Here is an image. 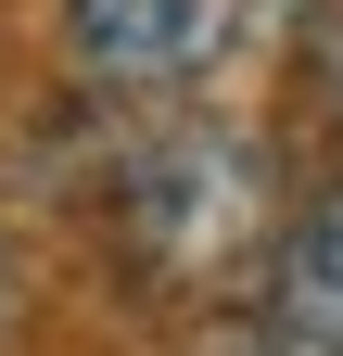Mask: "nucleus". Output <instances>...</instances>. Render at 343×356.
<instances>
[{
  "instance_id": "f257e3e1",
  "label": "nucleus",
  "mask_w": 343,
  "mask_h": 356,
  "mask_svg": "<svg viewBox=\"0 0 343 356\" xmlns=\"http://www.w3.org/2000/svg\"><path fill=\"white\" fill-rule=\"evenodd\" d=\"M280 216H292L280 204V165L229 115H178V127H153V140H127V165H115L127 267H140V280H178V293L267 267Z\"/></svg>"
},
{
  "instance_id": "f03ea898",
  "label": "nucleus",
  "mask_w": 343,
  "mask_h": 356,
  "mask_svg": "<svg viewBox=\"0 0 343 356\" xmlns=\"http://www.w3.org/2000/svg\"><path fill=\"white\" fill-rule=\"evenodd\" d=\"M64 38H76V64H90L102 89L153 102V89H191L203 64H217L229 0H64Z\"/></svg>"
},
{
  "instance_id": "7ed1b4c3",
  "label": "nucleus",
  "mask_w": 343,
  "mask_h": 356,
  "mask_svg": "<svg viewBox=\"0 0 343 356\" xmlns=\"http://www.w3.org/2000/svg\"><path fill=\"white\" fill-rule=\"evenodd\" d=\"M254 280H267V318H280L292 343L343 356V191H306V204H292Z\"/></svg>"
},
{
  "instance_id": "20e7f679",
  "label": "nucleus",
  "mask_w": 343,
  "mask_h": 356,
  "mask_svg": "<svg viewBox=\"0 0 343 356\" xmlns=\"http://www.w3.org/2000/svg\"><path fill=\"white\" fill-rule=\"evenodd\" d=\"M318 102H331V140H343V38L318 51Z\"/></svg>"
}]
</instances>
